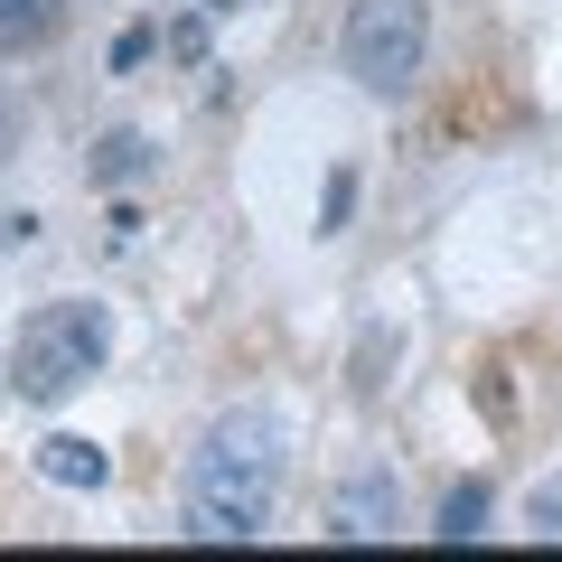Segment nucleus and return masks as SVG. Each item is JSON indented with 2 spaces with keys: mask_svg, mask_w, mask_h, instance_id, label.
<instances>
[{
  "mask_svg": "<svg viewBox=\"0 0 562 562\" xmlns=\"http://www.w3.org/2000/svg\"><path fill=\"white\" fill-rule=\"evenodd\" d=\"M38 469H47L57 487H103V479H113V460H103L94 441H76V431H57V441H38Z\"/></svg>",
  "mask_w": 562,
  "mask_h": 562,
  "instance_id": "nucleus-6",
  "label": "nucleus"
},
{
  "mask_svg": "<svg viewBox=\"0 0 562 562\" xmlns=\"http://www.w3.org/2000/svg\"><path fill=\"white\" fill-rule=\"evenodd\" d=\"M487 516H497L487 479H460V487L441 497V516H431V535H441V543H479V535H487Z\"/></svg>",
  "mask_w": 562,
  "mask_h": 562,
  "instance_id": "nucleus-7",
  "label": "nucleus"
},
{
  "mask_svg": "<svg viewBox=\"0 0 562 562\" xmlns=\"http://www.w3.org/2000/svg\"><path fill=\"white\" fill-rule=\"evenodd\" d=\"M103 357H113V310L103 301H47L20 328V347H10V384L29 403H66L103 375Z\"/></svg>",
  "mask_w": 562,
  "mask_h": 562,
  "instance_id": "nucleus-2",
  "label": "nucleus"
},
{
  "mask_svg": "<svg viewBox=\"0 0 562 562\" xmlns=\"http://www.w3.org/2000/svg\"><path fill=\"white\" fill-rule=\"evenodd\" d=\"M140 169H150V140H140V132L94 140V179H103V188H113V179H140Z\"/></svg>",
  "mask_w": 562,
  "mask_h": 562,
  "instance_id": "nucleus-8",
  "label": "nucleus"
},
{
  "mask_svg": "<svg viewBox=\"0 0 562 562\" xmlns=\"http://www.w3.org/2000/svg\"><path fill=\"white\" fill-rule=\"evenodd\" d=\"M328 535H347V543L394 535V487H384V479H347L338 506H328Z\"/></svg>",
  "mask_w": 562,
  "mask_h": 562,
  "instance_id": "nucleus-4",
  "label": "nucleus"
},
{
  "mask_svg": "<svg viewBox=\"0 0 562 562\" xmlns=\"http://www.w3.org/2000/svg\"><path fill=\"white\" fill-rule=\"evenodd\" d=\"M198 10H254V0H198Z\"/></svg>",
  "mask_w": 562,
  "mask_h": 562,
  "instance_id": "nucleus-13",
  "label": "nucleus"
},
{
  "mask_svg": "<svg viewBox=\"0 0 562 562\" xmlns=\"http://www.w3.org/2000/svg\"><path fill=\"white\" fill-rule=\"evenodd\" d=\"M338 57L375 103H403L422 85V57H431V0H347Z\"/></svg>",
  "mask_w": 562,
  "mask_h": 562,
  "instance_id": "nucleus-3",
  "label": "nucleus"
},
{
  "mask_svg": "<svg viewBox=\"0 0 562 562\" xmlns=\"http://www.w3.org/2000/svg\"><path fill=\"white\" fill-rule=\"evenodd\" d=\"M140 57H150V29H122V38H113V76H132Z\"/></svg>",
  "mask_w": 562,
  "mask_h": 562,
  "instance_id": "nucleus-10",
  "label": "nucleus"
},
{
  "mask_svg": "<svg viewBox=\"0 0 562 562\" xmlns=\"http://www.w3.org/2000/svg\"><path fill=\"white\" fill-rule=\"evenodd\" d=\"M347 206H357V179H347V169H338V179H328V206H319V225H328V235H338V225H347Z\"/></svg>",
  "mask_w": 562,
  "mask_h": 562,
  "instance_id": "nucleus-9",
  "label": "nucleus"
},
{
  "mask_svg": "<svg viewBox=\"0 0 562 562\" xmlns=\"http://www.w3.org/2000/svg\"><path fill=\"white\" fill-rule=\"evenodd\" d=\"M535 535H562V487H535Z\"/></svg>",
  "mask_w": 562,
  "mask_h": 562,
  "instance_id": "nucleus-11",
  "label": "nucleus"
},
{
  "mask_svg": "<svg viewBox=\"0 0 562 562\" xmlns=\"http://www.w3.org/2000/svg\"><path fill=\"white\" fill-rule=\"evenodd\" d=\"M281 469H291V431L272 413H216L179 479L188 543H262V525L281 506Z\"/></svg>",
  "mask_w": 562,
  "mask_h": 562,
  "instance_id": "nucleus-1",
  "label": "nucleus"
},
{
  "mask_svg": "<svg viewBox=\"0 0 562 562\" xmlns=\"http://www.w3.org/2000/svg\"><path fill=\"white\" fill-rule=\"evenodd\" d=\"M10 150H20V103L0 94V160H10Z\"/></svg>",
  "mask_w": 562,
  "mask_h": 562,
  "instance_id": "nucleus-12",
  "label": "nucleus"
},
{
  "mask_svg": "<svg viewBox=\"0 0 562 562\" xmlns=\"http://www.w3.org/2000/svg\"><path fill=\"white\" fill-rule=\"evenodd\" d=\"M66 0H0V57H29V47H57Z\"/></svg>",
  "mask_w": 562,
  "mask_h": 562,
  "instance_id": "nucleus-5",
  "label": "nucleus"
}]
</instances>
